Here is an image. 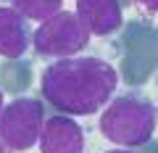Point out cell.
Returning a JSON list of instances; mask_svg holds the SVG:
<instances>
[{
  "instance_id": "8",
  "label": "cell",
  "mask_w": 158,
  "mask_h": 153,
  "mask_svg": "<svg viewBox=\"0 0 158 153\" xmlns=\"http://www.w3.org/2000/svg\"><path fill=\"white\" fill-rule=\"evenodd\" d=\"M11 8H16L27 21H48L50 16L63 11V0H11Z\"/></svg>"
},
{
  "instance_id": "1",
  "label": "cell",
  "mask_w": 158,
  "mask_h": 153,
  "mask_svg": "<svg viewBox=\"0 0 158 153\" xmlns=\"http://www.w3.org/2000/svg\"><path fill=\"white\" fill-rule=\"evenodd\" d=\"M118 87V71L111 61L74 56L50 63L40 77V92L66 116H90L111 103Z\"/></svg>"
},
{
  "instance_id": "6",
  "label": "cell",
  "mask_w": 158,
  "mask_h": 153,
  "mask_svg": "<svg viewBox=\"0 0 158 153\" xmlns=\"http://www.w3.org/2000/svg\"><path fill=\"white\" fill-rule=\"evenodd\" d=\"M77 16L90 29L92 37H108L124 24L118 0H77Z\"/></svg>"
},
{
  "instance_id": "5",
  "label": "cell",
  "mask_w": 158,
  "mask_h": 153,
  "mask_svg": "<svg viewBox=\"0 0 158 153\" xmlns=\"http://www.w3.org/2000/svg\"><path fill=\"white\" fill-rule=\"evenodd\" d=\"M85 151V132L74 121V116L56 113L48 116L40 132V153H82Z\"/></svg>"
},
{
  "instance_id": "4",
  "label": "cell",
  "mask_w": 158,
  "mask_h": 153,
  "mask_svg": "<svg viewBox=\"0 0 158 153\" xmlns=\"http://www.w3.org/2000/svg\"><path fill=\"white\" fill-rule=\"evenodd\" d=\"M45 127V108L42 100L24 95L11 100L0 116V140L11 151H29L40 142V132Z\"/></svg>"
},
{
  "instance_id": "12",
  "label": "cell",
  "mask_w": 158,
  "mask_h": 153,
  "mask_svg": "<svg viewBox=\"0 0 158 153\" xmlns=\"http://www.w3.org/2000/svg\"><path fill=\"white\" fill-rule=\"evenodd\" d=\"M3 108H6V100H3V90H0V116H3Z\"/></svg>"
},
{
  "instance_id": "11",
  "label": "cell",
  "mask_w": 158,
  "mask_h": 153,
  "mask_svg": "<svg viewBox=\"0 0 158 153\" xmlns=\"http://www.w3.org/2000/svg\"><path fill=\"white\" fill-rule=\"evenodd\" d=\"M0 153H13V151H11V148H8V145H6L3 140H0Z\"/></svg>"
},
{
  "instance_id": "2",
  "label": "cell",
  "mask_w": 158,
  "mask_h": 153,
  "mask_svg": "<svg viewBox=\"0 0 158 153\" xmlns=\"http://www.w3.org/2000/svg\"><path fill=\"white\" fill-rule=\"evenodd\" d=\"M158 124V108L140 92L113 98L100 113V132L106 140L121 148H137L150 142Z\"/></svg>"
},
{
  "instance_id": "9",
  "label": "cell",
  "mask_w": 158,
  "mask_h": 153,
  "mask_svg": "<svg viewBox=\"0 0 158 153\" xmlns=\"http://www.w3.org/2000/svg\"><path fill=\"white\" fill-rule=\"evenodd\" d=\"M137 6H142L148 13H158V0H135Z\"/></svg>"
},
{
  "instance_id": "7",
  "label": "cell",
  "mask_w": 158,
  "mask_h": 153,
  "mask_svg": "<svg viewBox=\"0 0 158 153\" xmlns=\"http://www.w3.org/2000/svg\"><path fill=\"white\" fill-rule=\"evenodd\" d=\"M29 29L27 19L11 6L0 8V56L3 58H21L29 48Z\"/></svg>"
},
{
  "instance_id": "10",
  "label": "cell",
  "mask_w": 158,
  "mask_h": 153,
  "mask_svg": "<svg viewBox=\"0 0 158 153\" xmlns=\"http://www.w3.org/2000/svg\"><path fill=\"white\" fill-rule=\"evenodd\" d=\"M106 153H132V148H116V151H106Z\"/></svg>"
},
{
  "instance_id": "3",
  "label": "cell",
  "mask_w": 158,
  "mask_h": 153,
  "mask_svg": "<svg viewBox=\"0 0 158 153\" xmlns=\"http://www.w3.org/2000/svg\"><path fill=\"white\" fill-rule=\"evenodd\" d=\"M90 29L82 24L77 11H61L42 21L32 34V45L42 58H74L90 42Z\"/></svg>"
}]
</instances>
